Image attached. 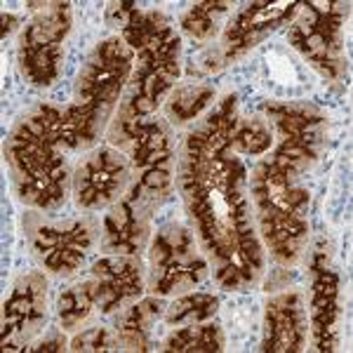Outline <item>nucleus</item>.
<instances>
[{"label": "nucleus", "instance_id": "1", "mask_svg": "<svg viewBox=\"0 0 353 353\" xmlns=\"http://www.w3.org/2000/svg\"><path fill=\"white\" fill-rule=\"evenodd\" d=\"M238 125L236 94L214 106L191 130L179 158V186L198 238L226 290L254 288L264 271L261 243L252 224L248 174L229 141Z\"/></svg>", "mask_w": 353, "mask_h": 353}, {"label": "nucleus", "instance_id": "2", "mask_svg": "<svg viewBox=\"0 0 353 353\" xmlns=\"http://www.w3.org/2000/svg\"><path fill=\"white\" fill-rule=\"evenodd\" d=\"M78 149L68 106L38 104L10 130L5 139V163L14 193L21 203L38 210H54L66 201V153Z\"/></svg>", "mask_w": 353, "mask_h": 353}, {"label": "nucleus", "instance_id": "3", "mask_svg": "<svg viewBox=\"0 0 353 353\" xmlns=\"http://www.w3.org/2000/svg\"><path fill=\"white\" fill-rule=\"evenodd\" d=\"M106 21L121 28V38L137 59L116 118H149L179 78V36L163 12L134 3H109Z\"/></svg>", "mask_w": 353, "mask_h": 353}, {"label": "nucleus", "instance_id": "4", "mask_svg": "<svg viewBox=\"0 0 353 353\" xmlns=\"http://www.w3.org/2000/svg\"><path fill=\"white\" fill-rule=\"evenodd\" d=\"M134 68V52L123 38H106L81 68L68 116L78 149L99 141L113 111L121 104Z\"/></svg>", "mask_w": 353, "mask_h": 353}, {"label": "nucleus", "instance_id": "5", "mask_svg": "<svg viewBox=\"0 0 353 353\" xmlns=\"http://www.w3.org/2000/svg\"><path fill=\"white\" fill-rule=\"evenodd\" d=\"M299 176L285 172L269 158L257 163L250 181L261 238L278 264H294L309 238L306 205L309 191L297 186Z\"/></svg>", "mask_w": 353, "mask_h": 353}, {"label": "nucleus", "instance_id": "6", "mask_svg": "<svg viewBox=\"0 0 353 353\" xmlns=\"http://www.w3.org/2000/svg\"><path fill=\"white\" fill-rule=\"evenodd\" d=\"M109 144L130 153V165L137 172L130 196L144 212H153L158 203L168 196L172 184V139L170 128L163 121L149 118H113L109 125Z\"/></svg>", "mask_w": 353, "mask_h": 353}, {"label": "nucleus", "instance_id": "7", "mask_svg": "<svg viewBox=\"0 0 353 353\" xmlns=\"http://www.w3.org/2000/svg\"><path fill=\"white\" fill-rule=\"evenodd\" d=\"M33 19L19 36L21 76L36 88L59 78L64 41L71 31V3H31Z\"/></svg>", "mask_w": 353, "mask_h": 353}, {"label": "nucleus", "instance_id": "8", "mask_svg": "<svg viewBox=\"0 0 353 353\" xmlns=\"http://www.w3.org/2000/svg\"><path fill=\"white\" fill-rule=\"evenodd\" d=\"M266 118L278 132V144L269 161L290 174L301 176L318 161L325 141L327 118L318 109L299 101L266 104Z\"/></svg>", "mask_w": 353, "mask_h": 353}, {"label": "nucleus", "instance_id": "9", "mask_svg": "<svg viewBox=\"0 0 353 353\" xmlns=\"http://www.w3.org/2000/svg\"><path fill=\"white\" fill-rule=\"evenodd\" d=\"M349 12L344 3H306L288 33V41L325 78L344 73V36L341 24Z\"/></svg>", "mask_w": 353, "mask_h": 353}, {"label": "nucleus", "instance_id": "10", "mask_svg": "<svg viewBox=\"0 0 353 353\" xmlns=\"http://www.w3.org/2000/svg\"><path fill=\"white\" fill-rule=\"evenodd\" d=\"M208 264L196 252L193 236L181 224H168L149 248V290L156 297L189 292L205 278Z\"/></svg>", "mask_w": 353, "mask_h": 353}, {"label": "nucleus", "instance_id": "11", "mask_svg": "<svg viewBox=\"0 0 353 353\" xmlns=\"http://www.w3.org/2000/svg\"><path fill=\"white\" fill-rule=\"evenodd\" d=\"M132 165L116 146H104L90 153L73 174V196L78 208L97 210L116 203L130 181Z\"/></svg>", "mask_w": 353, "mask_h": 353}, {"label": "nucleus", "instance_id": "12", "mask_svg": "<svg viewBox=\"0 0 353 353\" xmlns=\"http://www.w3.org/2000/svg\"><path fill=\"white\" fill-rule=\"evenodd\" d=\"M48 323V283L31 271L14 283L3 304V349L17 351L28 344Z\"/></svg>", "mask_w": 353, "mask_h": 353}, {"label": "nucleus", "instance_id": "13", "mask_svg": "<svg viewBox=\"0 0 353 353\" xmlns=\"http://www.w3.org/2000/svg\"><path fill=\"white\" fill-rule=\"evenodd\" d=\"M31 245L45 269L68 276L81 269L85 254L94 245V226L88 219H73L66 226L41 224L31 231Z\"/></svg>", "mask_w": 353, "mask_h": 353}, {"label": "nucleus", "instance_id": "14", "mask_svg": "<svg viewBox=\"0 0 353 353\" xmlns=\"http://www.w3.org/2000/svg\"><path fill=\"white\" fill-rule=\"evenodd\" d=\"M309 327L318 351H332L337 341L339 278L330 266L327 250H316L309 271Z\"/></svg>", "mask_w": 353, "mask_h": 353}, {"label": "nucleus", "instance_id": "15", "mask_svg": "<svg viewBox=\"0 0 353 353\" xmlns=\"http://www.w3.org/2000/svg\"><path fill=\"white\" fill-rule=\"evenodd\" d=\"M297 12L299 3H250L226 26L219 50L221 66L241 59L245 52H250L254 45H259L271 31L290 21Z\"/></svg>", "mask_w": 353, "mask_h": 353}, {"label": "nucleus", "instance_id": "16", "mask_svg": "<svg viewBox=\"0 0 353 353\" xmlns=\"http://www.w3.org/2000/svg\"><path fill=\"white\" fill-rule=\"evenodd\" d=\"M92 294L94 309L99 313L118 311L125 301L137 299L144 292L139 257H123V254H106L90 269L85 278Z\"/></svg>", "mask_w": 353, "mask_h": 353}, {"label": "nucleus", "instance_id": "17", "mask_svg": "<svg viewBox=\"0 0 353 353\" xmlns=\"http://www.w3.org/2000/svg\"><path fill=\"white\" fill-rule=\"evenodd\" d=\"M309 339V316L299 292L276 294L266 304L261 349L271 353H297Z\"/></svg>", "mask_w": 353, "mask_h": 353}, {"label": "nucleus", "instance_id": "18", "mask_svg": "<svg viewBox=\"0 0 353 353\" xmlns=\"http://www.w3.org/2000/svg\"><path fill=\"white\" fill-rule=\"evenodd\" d=\"M149 217L151 214L144 212L130 193H125L104 217V236H101L104 252L139 257L149 243Z\"/></svg>", "mask_w": 353, "mask_h": 353}, {"label": "nucleus", "instance_id": "19", "mask_svg": "<svg viewBox=\"0 0 353 353\" xmlns=\"http://www.w3.org/2000/svg\"><path fill=\"white\" fill-rule=\"evenodd\" d=\"M161 318H165V306L161 299H141L123 311L118 318V337L125 349L149 351L153 349V332Z\"/></svg>", "mask_w": 353, "mask_h": 353}, {"label": "nucleus", "instance_id": "20", "mask_svg": "<svg viewBox=\"0 0 353 353\" xmlns=\"http://www.w3.org/2000/svg\"><path fill=\"white\" fill-rule=\"evenodd\" d=\"M165 351L179 353H212L224 349V334L217 323H196V325L172 327L163 341Z\"/></svg>", "mask_w": 353, "mask_h": 353}, {"label": "nucleus", "instance_id": "21", "mask_svg": "<svg viewBox=\"0 0 353 353\" xmlns=\"http://www.w3.org/2000/svg\"><path fill=\"white\" fill-rule=\"evenodd\" d=\"M219 299L214 294L208 292H189L181 294L179 299H174L172 304L165 309V325L172 327H184V325H196V323H208L217 316Z\"/></svg>", "mask_w": 353, "mask_h": 353}, {"label": "nucleus", "instance_id": "22", "mask_svg": "<svg viewBox=\"0 0 353 353\" xmlns=\"http://www.w3.org/2000/svg\"><path fill=\"white\" fill-rule=\"evenodd\" d=\"M214 101V90L210 85H186L174 90L168 101V118L170 123H189L196 121L201 113Z\"/></svg>", "mask_w": 353, "mask_h": 353}, {"label": "nucleus", "instance_id": "23", "mask_svg": "<svg viewBox=\"0 0 353 353\" xmlns=\"http://www.w3.org/2000/svg\"><path fill=\"white\" fill-rule=\"evenodd\" d=\"M233 3L226 0H208V3L191 5V10L181 17V28L193 38V41H210L217 33V26Z\"/></svg>", "mask_w": 353, "mask_h": 353}, {"label": "nucleus", "instance_id": "24", "mask_svg": "<svg viewBox=\"0 0 353 353\" xmlns=\"http://www.w3.org/2000/svg\"><path fill=\"white\" fill-rule=\"evenodd\" d=\"M229 146L236 156H261V153H266L273 146V132L269 121H261V118L241 121L238 118Z\"/></svg>", "mask_w": 353, "mask_h": 353}, {"label": "nucleus", "instance_id": "25", "mask_svg": "<svg viewBox=\"0 0 353 353\" xmlns=\"http://www.w3.org/2000/svg\"><path fill=\"white\" fill-rule=\"evenodd\" d=\"M57 309H59L61 327H64V330H78V327H81L83 323L97 311L88 283L81 281V283H76V285L66 288L64 292L59 294V304H57Z\"/></svg>", "mask_w": 353, "mask_h": 353}, {"label": "nucleus", "instance_id": "26", "mask_svg": "<svg viewBox=\"0 0 353 353\" xmlns=\"http://www.w3.org/2000/svg\"><path fill=\"white\" fill-rule=\"evenodd\" d=\"M73 351H113L121 349L118 330L111 327H90L71 341Z\"/></svg>", "mask_w": 353, "mask_h": 353}, {"label": "nucleus", "instance_id": "27", "mask_svg": "<svg viewBox=\"0 0 353 353\" xmlns=\"http://www.w3.org/2000/svg\"><path fill=\"white\" fill-rule=\"evenodd\" d=\"M64 346H66V339L61 337L59 332H54L50 339L41 341L38 346H31L28 351H64Z\"/></svg>", "mask_w": 353, "mask_h": 353}]
</instances>
